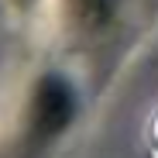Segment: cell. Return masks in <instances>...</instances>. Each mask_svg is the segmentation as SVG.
Returning <instances> with one entry per match:
<instances>
[{"mask_svg":"<svg viewBox=\"0 0 158 158\" xmlns=\"http://www.w3.org/2000/svg\"><path fill=\"white\" fill-rule=\"evenodd\" d=\"M72 110H76V100H72V89L65 79L59 76H48L41 79V86L35 93V131L41 138L62 131L69 120H72Z\"/></svg>","mask_w":158,"mask_h":158,"instance_id":"cell-1","label":"cell"}]
</instances>
